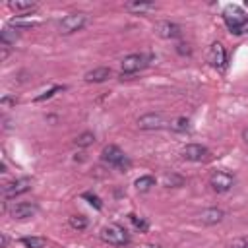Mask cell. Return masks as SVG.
Masks as SVG:
<instances>
[{"mask_svg": "<svg viewBox=\"0 0 248 248\" xmlns=\"http://www.w3.org/2000/svg\"><path fill=\"white\" fill-rule=\"evenodd\" d=\"M0 105H2V107H10V105H16V99H12V97H2Z\"/></svg>", "mask_w": 248, "mask_h": 248, "instance_id": "cell-27", "label": "cell"}, {"mask_svg": "<svg viewBox=\"0 0 248 248\" xmlns=\"http://www.w3.org/2000/svg\"><path fill=\"white\" fill-rule=\"evenodd\" d=\"M161 182H163L165 188H180L184 184V178L178 176V174H174V172H167V174H163Z\"/></svg>", "mask_w": 248, "mask_h": 248, "instance_id": "cell-17", "label": "cell"}, {"mask_svg": "<svg viewBox=\"0 0 248 248\" xmlns=\"http://www.w3.org/2000/svg\"><path fill=\"white\" fill-rule=\"evenodd\" d=\"M124 8L130 10V12H136V14H143V12L155 10V4L153 2H128Z\"/></svg>", "mask_w": 248, "mask_h": 248, "instance_id": "cell-18", "label": "cell"}, {"mask_svg": "<svg viewBox=\"0 0 248 248\" xmlns=\"http://www.w3.org/2000/svg\"><path fill=\"white\" fill-rule=\"evenodd\" d=\"M29 188H31V180L29 178H19V180L4 184L2 186V194H4V198H16L19 194H25Z\"/></svg>", "mask_w": 248, "mask_h": 248, "instance_id": "cell-9", "label": "cell"}, {"mask_svg": "<svg viewBox=\"0 0 248 248\" xmlns=\"http://www.w3.org/2000/svg\"><path fill=\"white\" fill-rule=\"evenodd\" d=\"M155 31H157V35L159 37H163V39H178L180 35H182V29H180V25L178 23H174V21H159L157 25H155Z\"/></svg>", "mask_w": 248, "mask_h": 248, "instance_id": "cell-10", "label": "cell"}, {"mask_svg": "<svg viewBox=\"0 0 248 248\" xmlns=\"http://www.w3.org/2000/svg\"><path fill=\"white\" fill-rule=\"evenodd\" d=\"M8 6H10V10H14L16 14H19V17L25 16V14H29V12H33V10L37 8V4L31 2V0H10Z\"/></svg>", "mask_w": 248, "mask_h": 248, "instance_id": "cell-15", "label": "cell"}, {"mask_svg": "<svg viewBox=\"0 0 248 248\" xmlns=\"http://www.w3.org/2000/svg\"><path fill=\"white\" fill-rule=\"evenodd\" d=\"M147 64V58L143 54H128L120 60V72L122 74H136Z\"/></svg>", "mask_w": 248, "mask_h": 248, "instance_id": "cell-7", "label": "cell"}, {"mask_svg": "<svg viewBox=\"0 0 248 248\" xmlns=\"http://www.w3.org/2000/svg\"><path fill=\"white\" fill-rule=\"evenodd\" d=\"M81 198H85L95 209H101L103 207V203H101V200H99V196H95V194H91V192H85V194H81Z\"/></svg>", "mask_w": 248, "mask_h": 248, "instance_id": "cell-26", "label": "cell"}, {"mask_svg": "<svg viewBox=\"0 0 248 248\" xmlns=\"http://www.w3.org/2000/svg\"><path fill=\"white\" fill-rule=\"evenodd\" d=\"M6 246H8V236L2 234V248H6Z\"/></svg>", "mask_w": 248, "mask_h": 248, "instance_id": "cell-28", "label": "cell"}, {"mask_svg": "<svg viewBox=\"0 0 248 248\" xmlns=\"http://www.w3.org/2000/svg\"><path fill=\"white\" fill-rule=\"evenodd\" d=\"M101 159L108 165V167H112V169H116V170H128L130 169V159L126 157V153L118 147V145H105L103 147V151H101Z\"/></svg>", "mask_w": 248, "mask_h": 248, "instance_id": "cell-2", "label": "cell"}, {"mask_svg": "<svg viewBox=\"0 0 248 248\" xmlns=\"http://www.w3.org/2000/svg\"><path fill=\"white\" fill-rule=\"evenodd\" d=\"M223 217H225V211L219 207H207L198 215L200 223H203V225H217L223 221Z\"/></svg>", "mask_w": 248, "mask_h": 248, "instance_id": "cell-12", "label": "cell"}, {"mask_svg": "<svg viewBox=\"0 0 248 248\" xmlns=\"http://www.w3.org/2000/svg\"><path fill=\"white\" fill-rule=\"evenodd\" d=\"M242 140H244V141H246V143H248V128H246V130H244V132H242Z\"/></svg>", "mask_w": 248, "mask_h": 248, "instance_id": "cell-29", "label": "cell"}, {"mask_svg": "<svg viewBox=\"0 0 248 248\" xmlns=\"http://www.w3.org/2000/svg\"><path fill=\"white\" fill-rule=\"evenodd\" d=\"M99 236H101L103 242H107L110 246H126V244H130V234L126 232V229H122L118 225H107V227H103L101 232H99Z\"/></svg>", "mask_w": 248, "mask_h": 248, "instance_id": "cell-3", "label": "cell"}, {"mask_svg": "<svg viewBox=\"0 0 248 248\" xmlns=\"http://www.w3.org/2000/svg\"><path fill=\"white\" fill-rule=\"evenodd\" d=\"M128 219H130V221L134 223V227H136V229H140L141 232H143V231H147V227H149L145 219H141V217H138V215H134V213H130V215H128Z\"/></svg>", "mask_w": 248, "mask_h": 248, "instance_id": "cell-25", "label": "cell"}, {"mask_svg": "<svg viewBox=\"0 0 248 248\" xmlns=\"http://www.w3.org/2000/svg\"><path fill=\"white\" fill-rule=\"evenodd\" d=\"M25 248H45L46 246V240L43 236H23L19 240Z\"/></svg>", "mask_w": 248, "mask_h": 248, "instance_id": "cell-19", "label": "cell"}, {"mask_svg": "<svg viewBox=\"0 0 248 248\" xmlns=\"http://www.w3.org/2000/svg\"><path fill=\"white\" fill-rule=\"evenodd\" d=\"M17 37H19V33H17V29H14V27H4V29H2V33H0V41H2V45H4V46L16 45Z\"/></svg>", "mask_w": 248, "mask_h": 248, "instance_id": "cell-16", "label": "cell"}, {"mask_svg": "<svg viewBox=\"0 0 248 248\" xmlns=\"http://www.w3.org/2000/svg\"><path fill=\"white\" fill-rule=\"evenodd\" d=\"M37 213V205L35 203H16L12 209H10V215L14 219H29Z\"/></svg>", "mask_w": 248, "mask_h": 248, "instance_id": "cell-13", "label": "cell"}, {"mask_svg": "<svg viewBox=\"0 0 248 248\" xmlns=\"http://www.w3.org/2000/svg\"><path fill=\"white\" fill-rule=\"evenodd\" d=\"M68 223H70V227L76 229V231H83V229H87V219H85L83 215H72V217L68 219Z\"/></svg>", "mask_w": 248, "mask_h": 248, "instance_id": "cell-23", "label": "cell"}, {"mask_svg": "<svg viewBox=\"0 0 248 248\" xmlns=\"http://www.w3.org/2000/svg\"><path fill=\"white\" fill-rule=\"evenodd\" d=\"M58 91H64V85H54L52 89L45 91L43 95H37V97H35V103H41V101H45V99H50V97H54Z\"/></svg>", "mask_w": 248, "mask_h": 248, "instance_id": "cell-24", "label": "cell"}, {"mask_svg": "<svg viewBox=\"0 0 248 248\" xmlns=\"http://www.w3.org/2000/svg\"><path fill=\"white\" fill-rule=\"evenodd\" d=\"M93 141H95V136H93L91 132H83V134H79V136L74 140V143H76L78 147H89V145H93Z\"/></svg>", "mask_w": 248, "mask_h": 248, "instance_id": "cell-22", "label": "cell"}, {"mask_svg": "<svg viewBox=\"0 0 248 248\" xmlns=\"http://www.w3.org/2000/svg\"><path fill=\"white\" fill-rule=\"evenodd\" d=\"M207 62L217 68V70H223L225 64H227V52H225V46L221 43H213L207 50Z\"/></svg>", "mask_w": 248, "mask_h": 248, "instance_id": "cell-8", "label": "cell"}, {"mask_svg": "<svg viewBox=\"0 0 248 248\" xmlns=\"http://www.w3.org/2000/svg\"><path fill=\"white\" fill-rule=\"evenodd\" d=\"M89 21V16L83 14V12H76V14H68L66 17L60 19L58 23V31L62 35H72L76 31H81Z\"/></svg>", "mask_w": 248, "mask_h": 248, "instance_id": "cell-4", "label": "cell"}, {"mask_svg": "<svg viewBox=\"0 0 248 248\" xmlns=\"http://www.w3.org/2000/svg\"><path fill=\"white\" fill-rule=\"evenodd\" d=\"M108 78H110V68H107V66L93 68V70H89L85 74V81H89V83H103Z\"/></svg>", "mask_w": 248, "mask_h": 248, "instance_id": "cell-14", "label": "cell"}, {"mask_svg": "<svg viewBox=\"0 0 248 248\" xmlns=\"http://www.w3.org/2000/svg\"><path fill=\"white\" fill-rule=\"evenodd\" d=\"M165 126H169V122L159 112H147V114L138 118V128L140 130H161Z\"/></svg>", "mask_w": 248, "mask_h": 248, "instance_id": "cell-6", "label": "cell"}, {"mask_svg": "<svg viewBox=\"0 0 248 248\" xmlns=\"http://www.w3.org/2000/svg\"><path fill=\"white\" fill-rule=\"evenodd\" d=\"M223 19H225L227 27L231 29V33H234V35L244 33L248 27V17L238 6H227L223 10Z\"/></svg>", "mask_w": 248, "mask_h": 248, "instance_id": "cell-1", "label": "cell"}, {"mask_svg": "<svg viewBox=\"0 0 248 248\" xmlns=\"http://www.w3.org/2000/svg\"><path fill=\"white\" fill-rule=\"evenodd\" d=\"M234 248H248V244H246V242H242V244H234Z\"/></svg>", "mask_w": 248, "mask_h": 248, "instance_id": "cell-30", "label": "cell"}, {"mask_svg": "<svg viewBox=\"0 0 248 248\" xmlns=\"http://www.w3.org/2000/svg\"><path fill=\"white\" fill-rule=\"evenodd\" d=\"M205 155H207V147H203V145H200V143H188L182 151H180V157L184 159V161H202V159H205Z\"/></svg>", "mask_w": 248, "mask_h": 248, "instance_id": "cell-11", "label": "cell"}, {"mask_svg": "<svg viewBox=\"0 0 248 248\" xmlns=\"http://www.w3.org/2000/svg\"><path fill=\"white\" fill-rule=\"evenodd\" d=\"M209 184H211V188H213L217 194H223V192H229V190L234 186V176H232L231 172L217 170V172L211 174Z\"/></svg>", "mask_w": 248, "mask_h": 248, "instance_id": "cell-5", "label": "cell"}, {"mask_svg": "<svg viewBox=\"0 0 248 248\" xmlns=\"http://www.w3.org/2000/svg\"><path fill=\"white\" fill-rule=\"evenodd\" d=\"M169 126H170V130H174V132H186V130L190 128V120H188L186 116H178V118L170 120Z\"/></svg>", "mask_w": 248, "mask_h": 248, "instance_id": "cell-21", "label": "cell"}, {"mask_svg": "<svg viewBox=\"0 0 248 248\" xmlns=\"http://www.w3.org/2000/svg\"><path fill=\"white\" fill-rule=\"evenodd\" d=\"M134 186H136V190H140V192H147V190H151V186H155V178L149 176V174L140 176V178L134 182Z\"/></svg>", "mask_w": 248, "mask_h": 248, "instance_id": "cell-20", "label": "cell"}]
</instances>
